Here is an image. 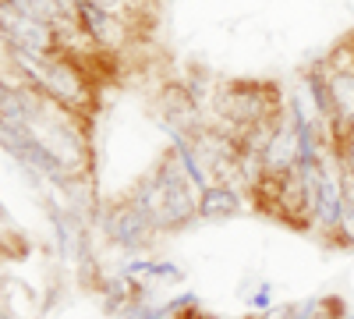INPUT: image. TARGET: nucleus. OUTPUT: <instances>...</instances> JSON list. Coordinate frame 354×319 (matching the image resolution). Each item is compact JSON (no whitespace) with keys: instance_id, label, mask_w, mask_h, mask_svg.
Returning a JSON list of instances; mask_svg holds the SVG:
<instances>
[{"instance_id":"nucleus-8","label":"nucleus","mask_w":354,"mask_h":319,"mask_svg":"<svg viewBox=\"0 0 354 319\" xmlns=\"http://www.w3.org/2000/svg\"><path fill=\"white\" fill-rule=\"evenodd\" d=\"M347 135H354V125H351V131H347Z\"/></svg>"},{"instance_id":"nucleus-1","label":"nucleus","mask_w":354,"mask_h":319,"mask_svg":"<svg viewBox=\"0 0 354 319\" xmlns=\"http://www.w3.org/2000/svg\"><path fill=\"white\" fill-rule=\"evenodd\" d=\"M0 39L8 43V50L46 57V53L61 50V28H53L43 18L15 8L11 0H0Z\"/></svg>"},{"instance_id":"nucleus-7","label":"nucleus","mask_w":354,"mask_h":319,"mask_svg":"<svg viewBox=\"0 0 354 319\" xmlns=\"http://www.w3.org/2000/svg\"><path fill=\"white\" fill-rule=\"evenodd\" d=\"M85 4H96V8H103V11H110V15H121V18H124V11H128V0H85Z\"/></svg>"},{"instance_id":"nucleus-3","label":"nucleus","mask_w":354,"mask_h":319,"mask_svg":"<svg viewBox=\"0 0 354 319\" xmlns=\"http://www.w3.org/2000/svg\"><path fill=\"white\" fill-rule=\"evenodd\" d=\"M326 68V82H330V107H333V142L344 138L354 125V43L344 46V53H333L330 61H322Z\"/></svg>"},{"instance_id":"nucleus-4","label":"nucleus","mask_w":354,"mask_h":319,"mask_svg":"<svg viewBox=\"0 0 354 319\" xmlns=\"http://www.w3.org/2000/svg\"><path fill=\"white\" fill-rule=\"evenodd\" d=\"M78 33L93 43V46H103V50H117L124 43V18L121 15H110L96 4H85L78 0Z\"/></svg>"},{"instance_id":"nucleus-6","label":"nucleus","mask_w":354,"mask_h":319,"mask_svg":"<svg viewBox=\"0 0 354 319\" xmlns=\"http://www.w3.org/2000/svg\"><path fill=\"white\" fill-rule=\"evenodd\" d=\"M337 153H340V167H344V174L354 181V135L337 138Z\"/></svg>"},{"instance_id":"nucleus-2","label":"nucleus","mask_w":354,"mask_h":319,"mask_svg":"<svg viewBox=\"0 0 354 319\" xmlns=\"http://www.w3.org/2000/svg\"><path fill=\"white\" fill-rule=\"evenodd\" d=\"M103 227H106V238L113 245H121L124 252H145L160 238V227L153 224V217L145 213L131 195L121 199L117 206H110V213L103 217Z\"/></svg>"},{"instance_id":"nucleus-5","label":"nucleus","mask_w":354,"mask_h":319,"mask_svg":"<svg viewBox=\"0 0 354 319\" xmlns=\"http://www.w3.org/2000/svg\"><path fill=\"white\" fill-rule=\"evenodd\" d=\"M245 213V195L238 185H230V181H209L202 188L198 195V220H234V217H241Z\"/></svg>"}]
</instances>
